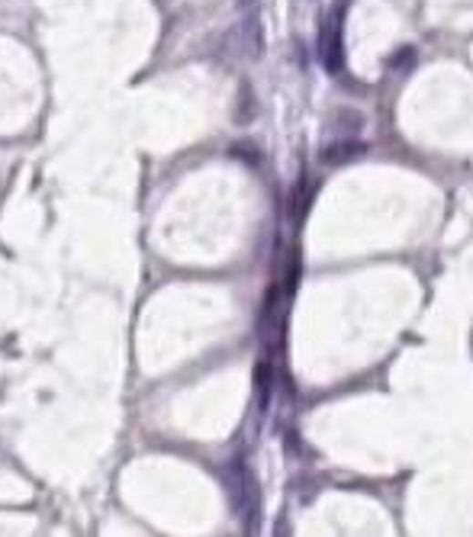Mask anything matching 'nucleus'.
Instances as JSON below:
<instances>
[{
	"mask_svg": "<svg viewBox=\"0 0 473 537\" xmlns=\"http://www.w3.org/2000/svg\"><path fill=\"white\" fill-rule=\"evenodd\" d=\"M319 52H323V65L335 75L342 71V16H332L323 26V36H319Z\"/></svg>",
	"mask_w": 473,
	"mask_h": 537,
	"instance_id": "f257e3e1",
	"label": "nucleus"
},
{
	"mask_svg": "<svg viewBox=\"0 0 473 537\" xmlns=\"http://www.w3.org/2000/svg\"><path fill=\"white\" fill-rule=\"evenodd\" d=\"M367 145L355 142V139H342V142H332L323 149V161L325 164H344V161H355L357 155H364Z\"/></svg>",
	"mask_w": 473,
	"mask_h": 537,
	"instance_id": "f03ea898",
	"label": "nucleus"
},
{
	"mask_svg": "<svg viewBox=\"0 0 473 537\" xmlns=\"http://www.w3.org/2000/svg\"><path fill=\"white\" fill-rule=\"evenodd\" d=\"M361 126H364V116L357 113V109H342V113H335V126H332V129L355 136V132H361Z\"/></svg>",
	"mask_w": 473,
	"mask_h": 537,
	"instance_id": "7ed1b4c3",
	"label": "nucleus"
}]
</instances>
